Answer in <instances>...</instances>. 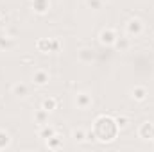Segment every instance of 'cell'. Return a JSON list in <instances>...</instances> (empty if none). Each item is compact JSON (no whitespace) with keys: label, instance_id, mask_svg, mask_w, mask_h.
I'll use <instances>...</instances> for the list:
<instances>
[{"label":"cell","instance_id":"obj_13","mask_svg":"<svg viewBox=\"0 0 154 152\" xmlns=\"http://www.w3.org/2000/svg\"><path fill=\"white\" fill-rule=\"evenodd\" d=\"M56 134V129L52 127V125H48V123H45V125H41L38 129V138L39 140H43V141H47L48 138H52Z\"/></svg>","mask_w":154,"mask_h":152},{"label":"cell","instance_id":"obj_12","mask_svg":"<svg viewBox=\"0 0 154 152\" xmlns=\"http://www.w3.org/2000/svg\"><path fill=\"white\" fill-rule=\"evenodd\" d=\"M113 48L115 50H120V52H127L131 48V38L127 34L125 36H118L115 41V45H113Z\"/></svg>","mask_w":154,"mask_h":152},{"label":"cell","instance_id":"obj_2","mask_svg":"<svg viewBox=\"0 0 154 152\" xmlns=\"http://www.w3.org/2000/svg\"><path fill=\"white\" fill-rule=\"evenodd\" d=\"M36 48L41 54H50V52H59L61 43L56 38H41L36 41Z\"/></svg>","mask_w":154,"mask_h":152},{"label":"cell","instance_id":"obj_5","mask_svg":"<svg viewBox=\"0 0 154 152\" xmlns=\"http://www.w3.org/2000/svg\"><path fill=\"white\" fill-rule=\"evenodd\" d=\"M95 57H97V54H95V50L91 47H82V48L77 50V59L82 65H91L95 61Z\"/></svg>","mask_w":154,"mask_h":152},{"label":"cell","instance_id":"obj_20","mask_svg":"<svg viewBox=\"0 0 154 152\" xmlns=\"http://www.w3.org/2000/svg\"><path fill=\"white\" fill-rule=\"evenodd\" d=\"M115 122H116V125H118V129H120V131L127 129V127H129V123H131V120H129L125 114H120V116H116Z\"/></svg>","mask_w":154,"mask_h":152},{"label":"cell","instance_id":"obj_9","mask_svg":"<svg viewBox=\"0 0 154 152\" xmlns=\"http://www.w3.org/2000/svg\"><path fill=\"white\" fill-rule=\"evenodd\" d=\"M31 7H32V11L36 13V14H47L48 11H50V7H52V2L50 0H32L31 2Z\"/></svg>","mask_w":154,"mask_h":152},{"label":"cell","instance_id":"obj_6","mask_svg":"<svg viewBox=\"0 0 154 152\" xmlns=\"http://www.w3.org/2000/svg\"><path fill=\"white\" fill-rule=\"evenodd\" d=\"M75 106L79 109H88V108H91L93 106V99H91V95L90 93H86V91H79L75 95Z\"/></svg>","mask_w":154,"mask_h":152},{"label":"cell","instance_id":"obj_16","mask_svg":"<svg viewBox=\"0 0 154 152\" xmlns=\"http://www.w3.org/2000/svg\"><path fill=\"white\" fill-rule=\"evenodd\" d=\"M72 138H74V141H75V143H84V141H88V131H86V129H82V127L74 129Z\"/></svg>","mask_w":154,"mask_h":152},{"label":"cell","instance_id":"obj_10","mask_svg":"<svg viewBox=\"0 0 154 152\" xmlns=\"http://www.w3.org/2000/svg\"><path fill=\"white\" fill-rule=\"evenodd\" d=\"M48 81H50V74H48L47 70H43V68L34 70V74H32V82H34V86H47Z\"/></svg>","mask_w":154,"mask_h":152},{"label":"cell","instance_id":"obj_19","mask_svg":"<svg viewBox=\"0 0 154 152\" xmlns=\"http://www.w3.org/2000/svg\"><path fill=\"white\" fill-rule=\"evenodd\" d=\"M14 47V39L9 36H0V50H7Z\"/></svg>","mask_w":154,"mask_h":152},{"label":"cell","instance_id":"obj_14","mask_svg":"<svg viewBox=\"0 0 154 152\" xmlns=\"http://www.w3.org/2000/svg\"><path fill=\"white\" fill-rule=\"evenodd\" d=\"M48 111H45L43 108H39L38 111L34 113V123H38L39 127L41 125H45V123H48Z\"/></svg>","mask_w":154,"mask_h":152},{"label":"cell","instance_id":"obj_4","mask_svg":"<svg viewBox=\"0 0 154 152\" xmlns=\"http://www.w3.org/2000/svg\"><path fill=\"white\" fill-rule=\"evenodd\" d=\"M116 38H118V34H116L115 29H111V27H106V29H102V31L99 32V43H100L102 47H111V48H113Z\"/></svg>","mask_w":154,"mask_h":152},{"label":"cell","instance_id":"obj_17","mask_svg":"<svg viewBox=\"0 0 154 152\" xmlns=\"http://www.w3.org/2000/svg\"><path fill=\"white\" fill-rule=\"evenodd\" d=\"M41 108H43L45 111L52 113V111H56V109H57V100H56L54 97H47V99H43V102H41Z\"/></svg>","mask_w":154,"mask_h":152},{"label":"cell","instance_id":"obj_7","mask_svg":"<svg viewBox=\"0 0 154 152\" xmlns=\"http://www.w3.org/2000/svg\"><path fill=\"white\" fill-rule=\"evenodd\" d=\"M138 136L142 140H152L154 141V122H143L138 129Z\"/></svg>","mask_w":154,"mask_h":152},{"label":"cell","instance_id":"obj_18","mask_svg":"<svg viewBox=\"0 0 154 152\" xmlns=\"http://www.w3.org/2000/svg\"><path fill=\"white\" fill-rule=\"evenodd\" d=\"M9 145H11V136H9V132H7L5 129H0V150L9 149Z\"/></svg>","mask_w":154,"mask_h":152},{"label":"cell","instance_id":"obj_15","mask_svg":"<svg viewBox=\"0 0 154 152\" xmlns=\"http://www.w3.org/2000/svg\"><path fill=\"white\" fill-rule=\"evenodd\" d=\"M47 147H48L50 150H57V149H61V147H63V138L56 132L52 138L47 140Z\"/></svg>","mask_w":154,"mask_h":152},{"label":"cell","instance_id":"obj_3","mask_svg":"<svg viewBox=\"0 0 154 152\" xmlns=\"http://www.w3.org/2000/svg\"><path fill=\"white\" fill-rule=\"evenodd\" d=\"M143 29H145V25H143V22H142L140 18H131V20H127V23H125V34H127L129 38H138V36H142V34H143Z\"/></svg>","mask_w":154,"mask_h":152},{"label":"cell","instance_id":"obj_22","mask_svg":"<svg viewBox=\"0 0 154 152\" xmlns=\"http://www.w3.org/2000/svg\"><path fill=\"white\" fill-rule=\"evenodd\" d=\"M0 18H2V13H0Z\"/></svg>","mask_w":154,"mask_h":152},{"label":"cell","instance_id":"obj_21","mask_svg":"<svg viewBox=\"0 0 154 152\" xmlns=\"http://www.w3.org/2000/svg\"><path fill=\"white\" fill-rule=\"evenodd\" d=\"M102 0H86V5L91 9V11H100L102 9Z\"/></svg>","mask_w":154,"mask_h":152},{"label":"cell","instance_id":"obj_1","mask_svg":"<svg viewBox=\"0 0 154 152\" xmlns=\"http://www.w3.org/2000/svg\"><path fill=\"white\" fill-rule=\"evenodd\" d=\"M91 132H93V136H95L97 141H100V143H111V141L116 140L120 129H118V125H116V122H115L113 116H109V114H100V116L93 122V131H91Z\"/></svg>","mask_w":154,"mask_h":152},{"label":"cell","instance_id":"obj_11","mask_svg":"<svg viewBox=\"0 0 154 152\" xmlns=\"http://www.w3.org/2000/svg\"><path fill=\"white\" fill-rule=\"evenodd\" d=\"M11 93L16 99H27L29 97V86L25 82H14L13 88H11Z\"/></svg>","mask_w":154,"mask_h":152},{"label":"cell","instance_id":"obj_8","mask_svg":"<svg viewBox=\"0 0 154 152\" xmlns=\"http://www.w3.org/2000/svg\"><path fill=\"white\" fill-rule=\"evenodd\" d=\"M129 95H131V99L134 100V102H143L145 99H147V88L145 86H140V84H134L131 90H129Z\"/></svg>","mask_w":154,"mask_h":152}]
</instances>
